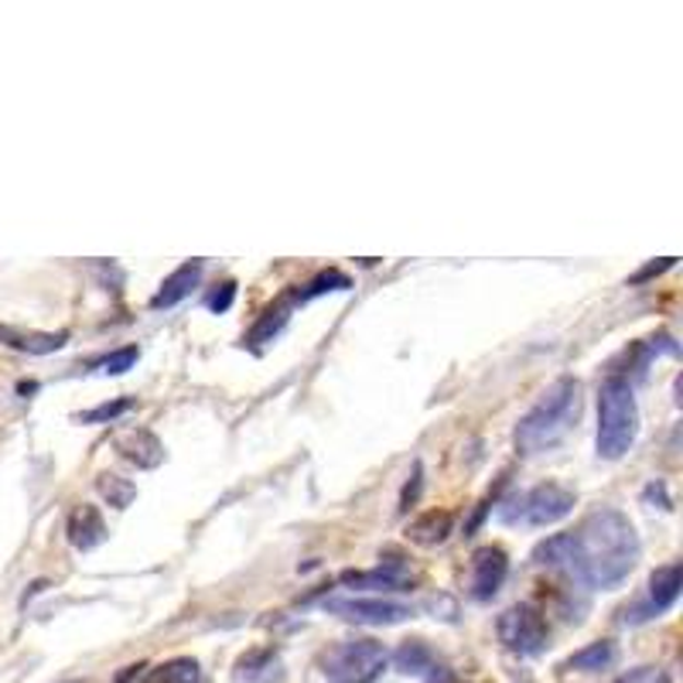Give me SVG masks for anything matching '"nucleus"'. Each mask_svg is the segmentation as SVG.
Listing matches in <instances>:
<instances>
[{"mask_svg":"<svg viewBox=\"0 0 683 683\" xmlns=\"http://www.w3.org/2000/svg\"><path fill=\"white\" fill-rule=\"evenodd\" d=\"M618 657V649L612 639H598V643H588L584 649H578L575 657H567L564 670H575V673H605Z\"/></svg>","mask_w":683,"mask_h":683,"instance_id":"nucleus-15","label":"nucleus"},{"mask_svg":"<svg viewBox=\"0 0 683 683\" xmlns=\"http://www.w3.org/2000/svg\"><path fill=\"white\" fill-rule=\"evenodd\" d=\"M349 288H352V280L342 274V270H325V274H319L311 283H304V291H294V301H311V298H319V294L349 291Z\"/></svg>","mask_w":683,"mask_h":683,"instance_id":"nucleus-21","label":"nucleus"},{"mask_svg":"<svg viewBox=\"0 0 683 683\" xmlns=\"http://www.w3.org/2000/svg\"><path fill=\"white\" fill-rule=\"evenodd\" d=\"M581 407H584L581 383L575 377H560L523 414V420L517 424V435H512V444H517V451L526 454V459L554 451L578 427Z\"/></svg>","mask_w":683,"mask_h":683,"instance_id":"nucleus-2","label":"nucleus"},{"mask_svg":"<svg viewBox=\"0 0 683 683\" xmlns=\"http://www.w3.org/2000/svg\"><path fill=\"white\" fill-rule=\"evenodd\" d=\"M130 407H134V401H113V404H100V407H93V410L79 414V420H82V424H106V420H117L120 414H127Z\"/></svg>","mask_w":683,"mask_h":683,"instance_id":"nucleus-24","label":"nucleus"},{"mask_svg":"<svg viewBox=\"0 0 683 683\" xmlns=\"http://www.w3.org/2000/svg\"><path fill=\"white\" fill-rule=\"evenodd\" d=\"M113 448H117L127 462H134L137 468H158L161 459H164V448L161 441L144 431V427H127L117 438H113Z\"/></svg>","mask_w":683,"mask_h":683,"instance_id":"nucleus-10","label":"nucleus"},{"mask_svg":"<svg viewBox=\"0 0 683 683\" xmlns=\"http://www.w3.org/2000/svg\"><path fill=\"white\" fill-rule=\"evenodd\" d=\"M386 663L390 657L377 639H346L322 657V673L328 683H377Z\"/></svg>","mask_w":683,"mask_h":683,"instance_id":"nucleus-5","label":"nucleus"},{"mask_svg":"<svg viewBox=\"0 0 683 683\" xmlns=\"http://www.w3.org/2000/svg\"><path fill=\"white\" fill-rule=\"evenodd\" d=\"M202 270H206L202 261H188V264H182L175 274H167L164 283L158 288V294L151 298V308L161 311V308H175V304H182V301L198 288V280H202Z\"/></svg>","mask_w":683,"mask_h":683,"instance_id":"nucleus-11","label":"nucleus"},{"mask_svg":"<svg viewBox=\"0 0 683 683\" xmlns=\"http://www.w3.org/2000/svg\"><path fill=\"white\" fill-rule=\"evenodd\" d=\"M342 584L352 588H373V591H407V578L401 571H369V575H342Z\"/></svg>","mask_w":683,"mask_h":683,"instance_id":"nucleus-18","label":"nucleus"},{"mask_svg":"<svg viewBox=\"0 0 683 683\" xmlns=\"http://www.w3.org/2000/svg\"><path fill=\"white\" fill-rule=\"evenodd\" d=\"M96 489H100V496H103L113 509H127V506L134 502V496H137L134 482H127V478H120V475H109V472H103V475L96 478Z\"/></svg>","mask_w":683,"mask_h":683,"instance_id":"nucleus-20","label":"nucleus"},{"mask_svg":"<svg viewBox=\"0 0 683 683\" xmlns=\"http://www.w3.org/2000/svg\"><path fill=\"white\" fill-rule=\"evenodd\" d=\"M496 633H499V643L509 652H517V657H540V652L547 649V639H551L544 612L533 609V605L506 609L496 622Z\"/></svg>","mask_w":683,"mask_h":683,"instance_id":"nucleus-6","label":"nucleus"},{"mask_svg":"<svg viewBox=\"0 0 683 683\" xmlns=\"http://www.w3.org/2000/svg\"><path fill=\"white\" fill-rule=\"evenodd\" d=\"M509 575V557L502 547H482L472 557V598L475 602H489L502 588Z\"/></svg>","mask_w":683,"mask_h":683,"instance_id":"nucleus-9","label":"nucleus"},{"mask_svg":"<svg viewBox=\"0 0 683 683\" xmlns=\"http://www.w3.org/2000/svg\"><path fill=\"white\" fill-rule=\"evenodd\" d=\"M144 683H198V660L192 657L164 660L144 676Z\"/></svg>","mask_w":683,"mask_h":683,"instance_id":"nucleus-17","label":"nucleus"},{"mask_svg":"<svg viewBox=\"0 0 683 683\" xmlns=\"http://www.w3.org/2000/svg\"><path fill=\"white\" fill-rule=\"evenodd\" d=\"M277 667V657L274 652H250V657H243L240 663H236V680L240 683H256V676H264L267 670H274Z\"/></svg>","mask_w":683,"mask_h":683,"instance_id":"nucleus-22","label":"nucleus"},{"mask_svg":"<svg viewBox=\"0 0 683 683\" xmlns=\"http://www.w3.org/2000/svg\"><path fill=\"white\" fill-rule=\"evenodd\" d=\"M140 359V349L137 346H127V349H117V352H109L96 362V373L103 377H124L127 369H134V362Z\"/></svg>","mask_w":683,"mask_h":683,"instance_id":"nucleus-23","label":"nucleus"},{"mask_svg":"<svg viewBox=\"0 0 683 683\" xmlns=\"http://www.w3.org/2000/svg\"><path fill=\"white\" fill-rule=\"evenodd\" d=\"M451 526H454V517L448 509H427L407 526V540L417 547H438L448 540Z\"/></svg>","mask_w":683,"mask_h":683,"instance_id":"nucleus-14","label":"nucleus"},{"mask_svg":"<svg viewBox=\"0 0 683 683\" xmlns=\"http://www.w3.org/2000/svg\"><path fill=\"white\" fill-rule=\"evenodd\" d=\"M660 683H667V680H660Z\"/></svg>","mask_w":683,"mask_h":683,"instance_id":"nucleus-27","label":"nucleus"},{"mask_svg":"<svg viewBox=\"0 0 683 683\" xmlns=\"http://www.w3.org/2000/svg\"><path fill=\"white\" fill-rule=\"evenodd\" d=\"M69 342V332H24L14 325H0V346L27 352V356H48L59 352Z\"/></svg>","mask_w":683,"mask_h":683,"instance_id":"nucleus-12","label":"nucleus"},{"mask_svg":"<svg viewBox=\"0 0 683 683\" xmlns=\"http://www.w3.org/2000/svg\"><path fill=\"white\" fill-rule=\"evenodd\" d=\"M673 264H676L673 256H663L660 264H649V267H643L639 274H633V277H629V283H643V280H649V277H660V274H663V270H670Z\"/></svg>","mask_w":683,"mask_h":683,"instance_id":"nucleus-26","label":"nucleus"},{"mask_svg":"<svg viewBox=\"0 0 683 683\" xmlns=\"http://www.w3.org/2000/svg\"><path fill=\"white\" fill-rule=\"evenodd\" d=\"M393 663H396V670L407 673V676H431L438 670L435 652L427 649L424 643H404L401 649H396Z\"/></svg>","mask_w":683,"mask_h":683,"instance_id":"nucleus-16","label":"nucleus"},{"mask_svg":"<svg viewBox=\"0 0 683 683\" xmlns=\"http://www.w3.org/2000/svg\"><path fill=\"white\" fill-rule=\"evenodd\" d=\"M66 533H69V544H72L76 551H93V547H100L103 540H106V523H103V517H100V509H96V506H85V502H82V506L72 509Z\"/></svg>","mask_w":683,"mask_h":683,"instance_id":"nucleus-13","label":"nucleus"},{"mask_svg":"<svg viewBox=\"0 0 683 683\" xmlns=\"http://www.w3.org/2000/svg\"><path fill=\"white\" fill-rule=\"evenodd\" d=\"M233 301H236V283L225 280V283H219V288L206 298V308L212 311V315H225V311L233 308Z\"/></svg>","mask_w":683,"mask_h":683,"instance_id":"nucleus-25","label":"nucleus"},{"mask_svg":"<svg viewBox=\"0 0 683 683\" xmlns=\"http://www.w3.org/2000/svg\"><path fill=\"white\" fill-rule=\"evenodd\" d=\"M639 438V404H636V390L625 377H609L598 393V454L605 462H618L629 454V448Z\"/></svg>","mask_w":683,"mask_h":683,"instance_id":"nucleus-3","label":"nucleus"},{"mask_svg":"<svg viewBox=\"0 0 683 683\" xmlns=\"http://www.w3.org/2000/svg\"><path fill=\"white\" fill-rule=\"evenodd\" d=\"M533 564L575 578L591 591H612L639 564V533L618 509H594L571 533H557L533 551Z\"/></svg>","mask_w":683,"mask_h":683,"instance_id":"nucleus-1","label":"nucleus"},{"mask_svg":"<svg viewBox=\"0 0 683 683\" xmlns=\"http://www.w3.org/2000/svg\"><path fill=\"white\" fill-rule=\"evenodd\" d=\"M680 588H683V571H680V564H663V567H657V571H652V578H649L646 605L636 609V618H633V622L667 615V612L676 605Z\"/></svg>","mask_w":683,"mask_h":683,"instance_id":"nucleus-8","label":"nucleus"},{"mask_svg":"<svg viewBox=\"0 0 683 683\" xmlns=\"http://www.w3.org/2000/svg\"><path fill=\"white\" fill-rule=\"evenodd\" d=\"M575 506H578V496L571 489L560 486V482H544V486H533L523 496L512 499L509 506H502L499 517L509 526L544 530V526H554V523L571 517Z\"/></svg>","mask_w":683,"mask_h":683,"instance_id":"nucleus-4","label":"nucleus"},{"mask_svg":"<svg viewBox=\"0 0 683 683\" xmlns=\"http://www.w3.org/2000/svg\"><path fill=\"white\" fill-rule=\"evenodd\" d=\"M291 304H294V294L288 301H280L277 308H270L267 315L256 322V328L250 332V346H264V342H270L283 325H288V315H291Z\"/></svg>","mask_w":683,"mask_h":683,"instance_id":"nucleus-19","label":"nucleus"},{"mask_svg":"<svg viewBox=\"0 0 683 683\" xmlns=\"http://www.w3.org/2000/svg\"><path fill=\"white\" fill-rule=\"evenodd\" d=\"M325 612L356 625H401L404 618H410L407 605L386 602V598H328Z\"/></svg>","mask_w":683,"mask_h":683,"instance_id":"nucleus-7","label":"nucleus"}]
</instances>
